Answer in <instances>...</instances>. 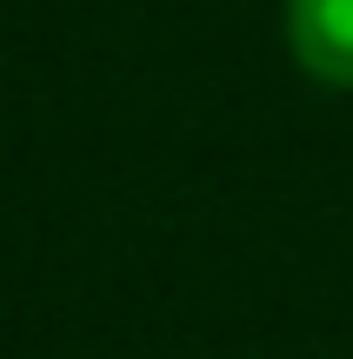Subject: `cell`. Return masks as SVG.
Listing matches in <instances>:
<instances>
[{
    "label": "cell",
    "instance_id": "6da1fadb",
    "mask_svg": "<svg viewBox=\"0 0 353 359\" xmlns=\"http://www.w3.org/2000/svg\"><path fill=\"white\" fill-rule=\"evenodd\" d=\"M287 47L320 87H353V0H287Z\"/></svg>",
    "mask_w": 353,
    "mask_h": 359
}]
</instances>
